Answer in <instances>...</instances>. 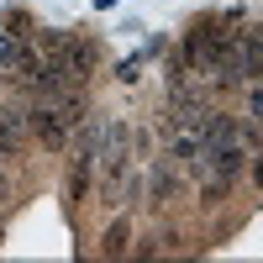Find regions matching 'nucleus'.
Returning <instances> with one entry per match:
<instances>
[{
	"label": "nucleus",
	"mask_w": 263,
	"mask_h": 263,
	"mask_svg": "<svg viewBox=\"0 0 263 263\" xmlns=\"http://www.w3.org/2000/svg\"><path fill=\"white\" fill-rule=\"evenodd\" d=\"M27 132H32L48 153H63V147H69V137H74V126L63 121V111H58L53 95H37V100L27 105Z\"/></svg>",
	"instance_id": "nucleus-1"
},
{
	"label": "nucleus",
	"mask_w": 263,
	"mask_h": 263,
	"mask_svg": "<svg viewBox=\"0 0 263 263\" xmlns=\"http://www.w3.org/2000/svg\"><path fill=\"white\" fill-rule=\"evenodd\" d=\"M27 111H0V158L16 163L21 158V147H27Z\"/></svg>",
	"instance_id": "nucleus-2"
},
{
	"label": "nucleus",
	"mask_w": 263,
	"mask_h": 263,
	"mask_svg": "<svg viewBox=\"0 0 263 263\" xmlns=\"http://www.w3.org/2000/svg\"><path fill=\"white\" fill-rule=\"evenodd\" d=\"M147 195H153V205H168L174 195H179V174H174V158L153 163V174H147Z\"/></svg>",
	"instance_id": "nucleus-3"
},
{
	"label": "nucleus",
	"mask_w": 263,
	"mask_h": 263,
	"mask_svg": "<svg viewBox=\"0 0 263 263\" xmlns=\"http://www.w3.org/2000/svg\"><path fill=\"white\" fill-rule=\"evenodd\" d=\"M100 253H105V258H126V253H132V216H116V221L105 227Z\"/></svg>",
	"instance_id": "nucleus-4"
},
{
	"label": "nucleus",
	"mask_w": 263,
	"mask_h": 263,
	"mask_svg": "<svg viewBox=\"0 0 263 263\" xmlns=\"http://www.w3.org/2000/svg\"><path fill=\"white\" fill-rule=\"evenodd\" d=\"M248 116L263 126V79H253V84H248Z\"/></svg>",
	"instance_id": "nucleus-5"
},
{
	"label": "nucleus",
	"mask_w": 263,
	"mask_h": 263,
	"mask_svg": "<svg viewBox=\"0 0 263 263\" xmlns=\"http://www.w3.org/2000/svg\"><path fill=\"white\" fill-rule=\"evenodd\" d=\"M137 69H142V58H126V63H121V74H116V79H126V84H132V79H137Z\"/></svg>",
	"instance_id": "nucleus-6"
},
{
	"label": "nucleus",
	"mask_w": 263,
	"mask_h": 263,
	"mask_svg": "<svg viewBox=\"0 0 263 263\" xmlns=\"http://www.w3.org/2000/svg\"><path fill=\"white\" fill-rule=\"evenodd\" d=\"M11 200V174H6V158H0V205Z\"/></svg>",
	"instance_id": "nucleus-7"
},
{
	"label": "nucleus",
	"mask_w": 263,
	"mask_h": 263,
	"mask_svg": "<svg viewBox=\"0 0 263 263\" xmlns=\"http://www.w3.org/2000/svg\"><path fill=\"white\" fill-rule=\"evenodd\" d=\"M253 184H258V190H263V158H258V163H253Z\"/></svg>",
	"instance_id": "nucleus-8"
}]
</instances>
